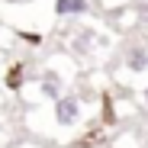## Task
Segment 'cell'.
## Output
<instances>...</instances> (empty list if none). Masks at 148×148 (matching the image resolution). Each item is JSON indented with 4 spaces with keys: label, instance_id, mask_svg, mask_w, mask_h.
<instances>
[{
    "label": "cell",
    "instance_id": "cell-7",
    "mask_svg": "<svg viewBox=\"0 0 148 148\" xmlns=\"http://www.w3.org/2000/svg\"><path fill=\"white\" fill-rule=\"evenodd\" d=\"M142 103H145V106H148V84H145V87H142Z\"/></svg>",
    "mask_w": 148,
    "mask_h": 148
},
{
    "label": "cell",
    "instance_id": "cell-3",
    "mask_svg": "<svg viewBox=\"0 0 148 148\" xmlns=\"http://www.w3.org/2000/svg\"><path fill=\"white\" fill-rule=\"evenodd\" d=\"M145 77H148V45L135 42L116 61V81L129 84V81H145Z\"/></svg>",
    "mask_w": 148,
    "mask_h": 148
},
{
    "label": "cell",
    "instance_id": "cell-5",
    "mask_svg": "<svg viewBox=\"0 0 148 148\" xmlns=\"http://www.w3.org/2000/svg\"><path fill=\"white\" fill-rule=\"evenodd\" d=\"M52 10H55V16H61V19H64V16H68V19H71V16H87V13H90V0H55Z\"/></svg>",
    "mask_w": 148,
    "mask_h": 148
},
{
    "label": "cell",
    "instance_id": "cell-2",
    "mask_svg": "<svg viewBox=\"0 0 148 148\" xmlns=\"http://www.w3.org/2000/svg\"><path fill=\"white\" fill-rule=\"evenodd\" d=\"M113 45H116V36L106 29V26H84L71 36L68 42V55L84 64V61H93V58H100L106 52H113Z\"/></svg>",
    "mask_w": 148,
    "mask_h": 148
},
{
    "label": "cell",
    "instance_id": "cell-6",
    "mask_svg": "<svg viewBox=\"0 0 148 148\" xmlns=\"http://www.w3.org/2000/svg\"><path fill=\"white\" fill-rule=\"evenodd\" d=\"M3 84H7V90H23L26 87V64H10Z\"/></svg>",
    "mask_w": 148,
    "mask_h": 148
},
{
    "label": "cell",
    "instance_id": "cell-4",
    "mask_svg": "<svg viewBox=\"0 0 148 148\" xmlns=\"http://www.w3.org/2000/svg\"><path fill=\"white\" fill-rule=\"evenodd\" d=\"M84 110H87V103L77 93H61L58 100H52V106H48V113H52L58 129H74L84 119Z\"/></svg>",
    "mask_w": 148,
    "mask_h": 148
},
{
    "label": "cell",
    "instance_id": "cell-1",
    "mask_svg": "<svg viewBox=\"0 0 148 148\" xmlns=\"http://www.w3.org/2000/svg\"><path fill=\"white\" fill-rule=\"evenodd\" d=\"M81 64L74 61L68 52H55L42 61V68L26 81L29 87H36V97L39 100H58L61 93H68V84L77 77Z\"/></svg>",
    "mask_w": 148,
    "mask_h": 148
}]
</instances>
